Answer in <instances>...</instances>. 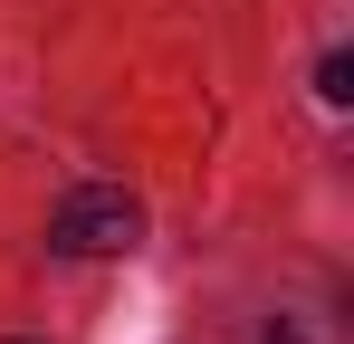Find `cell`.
Listing matches in <instances>:
<instances>
[{
	"label": "cell",
	"instance_id": "1",
	"mask_svg": "<svg viewBox=\"0 0 354 344\" xmlns=\"http://www.w3.org/2000/svg\"><path fill=\"white\" fill-rule=\"evenodd\" d=\"M134 239H144V211L124 191H67L58 220H48V249H67V258H115Z\"/></svg>",
	"mask_w": 354,
	"mask_h": 344
},
{
	"label": "cell",
	"instance_id": "3",
	"mask_svg": "<svg viewBox=\"0 0 354 344\" xmlns=\"http://www.w3.org/2000/svg\"><path fill=\"white\" fill-rule=\"evenodd\" d=\"M268 344H297V335H288V325H278V335H268Z\"/></svg>",
	"mask_w": 354,
	"mask_h": 344
},
{
	"label": "cell",
	"instance_id": "2",
	"mask_svg": "<svg viewBox=\"0 0 354 344\" xmlns=\"http://www.w3.org/2000/svg\"><path fill=\"white\" fill-rule=\"evenodd\" d=\"M316 96H326V106H354V57H326V67H316Z\"/></svg>",
	"mask_w": 354,
	"mask_h": 344
}]
</instances>
